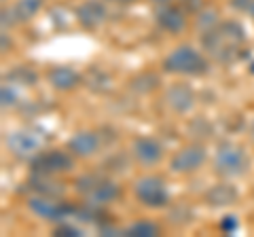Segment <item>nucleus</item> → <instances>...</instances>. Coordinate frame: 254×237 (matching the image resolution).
<instances>
[{
	"label": "nucleus",
	"instance_id": "obj_1",
	"mask_svg": "<svg viewBox=\"0 0 254 237\" xmlns=\"http://www.w3.org/2000/svg\"><path fill=\"white\" fill-rule=\"evenodd\" d=\"M205 47L210 49V53H214L220 59H229L231 55L229 51H233L235 47H240L244 43V30L240 23H222L218 30H210L208 36L203 38Z\"/></svg>",
	"mask_w": 254,
	"mask_h": 237
},
{
	"label": "nucleus",
	"instance_id": "obj_2",
	"mask_svg": "<svg viewBox=\"0 0 254 237\" xmlns=\"http://www.w3.org/2000/svg\"><path fill=\"white\" fill-rule=\"evenodd\" d=\"M165 70L178 74H203L208 64L199 53L190 47H178L165 58Z\"/></svg>",
	"mask_w": 254,
	"mask_h": 237
},
{
	"label": "nucleus",
	"instance_id": "obj_3",
	"mask_svg": "<svg viewBox=\"0 0 254 237\" xmlns=\"http://www.w3.org/2000/svg\"><path fill=\"white\" fill-rule=\"evenodd\" d=\"M214 163H216V170L222 176H229V178L242 176V174L248 170V157L235 144H222L218 148Z\"/></svg>",
	"mask_w": 254,
	"mask_h": 237
},
{
	"label": "nucleus",
	"instance_id": "obj_4",
	"mask_svg": "<svg viewBox=\"0 0 254 237\" xmlns=\"http://www.w3.org/2000/svg\"><path fill=\"white\" fill-rule=\"evenodd\" d=\"M78 191L93 203H108L119 197V186L113 180L100 178V176H85L78 180Z\"/></svg>",
	"mask_w": 254,
	"mask_h": 237
},
{
	"label": "nucleus",
	"instance_id": "obj_5",
	"mask_svg": "<svg viewBox=\"0 0 254 237\" xmlns=\"http://www.w3.org/2000/svg\"><path fill=\"white\" fill-rule=\"evenodd\" d=\"M136 197L148 208H163L168 203V191L161 178L144 176L136 182Z\"/></svg>",
	"mask_w": 254,
	"mask_h": 237
},
{
	"label": "nucleus",
	"instance_id": "obj_6",
	"mask_svg": "<svg viewBox=\"0 0 254 237\" xmlns=\"http://www.w3.org/2000/svg\"><path fill=\"white\" fill-rule=\"evenodd\" d=\"M32 168L38 174H55V172H68L72 168V157L66 155L64 151H49L38 155L32 161Z\"/></svg>",
	"mask_w": 254,
	"mask_h": 237
},
{
	"label": "nucleus",
	"instance_id": "obj_7",
	"mask_svg": "<svg viewBox=\"0 0 254 237\" xmlns=\"http://www.w3.org/2000/svg\"><path fill=\"white\" fill-rule=\"evenodd\" d=\"M6 146L17 157H32L34 153L41 151L43 140H41V136H36V133L19 129V131H13L11 136L6 138Z\"/></svg>",
	"mask_w": 254,
	"mask_h": 237
},
{
	"label": "nucleus",
	"instance_id": "obj_8",
	"mask_svg": "<svg viewBox=\"0 0 254 237\" xmlns=\"http://www.w3.org/2000/svg\"><path fill=\"white\" fill-rule=\"evenodd\" d=\"M28 205H30V210L34 212L36 216H43L47 220H60L70 212L68 205H64L62 201H55V199H51V197H47V195L32 197V199L28 201Z\"/></svg>",
	"mask_w": 254,
	"mask_h": 237
},
{
	"label": "nucleus",
	"instance_id": "obj_9",
	"mask_svg": "<svg viewBox=\"0 0 254 237\" xmlns=\"http://www.w3.org/2000/svg\"><path fill=\"white\" fill-rule=\"evenodd\" d=\"M203 161H205V151L201 146H187L172 159V170L180 172V174H187V172H193L197 168H201Z\"/></svg>",
	"mask_w": 254,
	"mask_h": 237
},
{
	"label": "nucleus",
	"instance_id": "obj_10",
	"mask_svg": "<svg viewBox=\"0 0 254 237\" xmlns=\"http://www.w3.org/2000/svg\"><path fill=\"white\" fill-rule=\"evenodd\" d=\"M76 17L85 28H98L106 19V9L100 0H87V2L78 6Z\"/></svg>",
	"mask_w": 254,
	"mask_h": 237
},
{
	"label": "nucleus",
	"instance_id": "obj_11",
	"mask_svg": "<svg viewBox=\"0 0 254 237\" xmlns=\"http://www.w3.org/2000/svg\"><path fill=\"white\" fill-rule=\"evenodd\" d=\"M68 148L76 157H89L93 153H98V148H100L98 133H93V131H78V133H74V136L68 140Z\"/></svg>",
	"mask_w": 254,
	"mask_h": 237
},
{
	"label": "nucleus",
	"instance_id": "obj_12",
	"mask_svg": "<svg viewBox=\"0 0 254 237\" xmlns=\"http://www.w3.org/2000/svg\"><path fill=\"white\" fill-rule=\"evenodd\" d=\"M133 155H136V159L140 163L153 165V163H157L159 159H161L163 146L153 138H138L136 144H133Z\"/></svg>",
	"mask_w": 254,
	"mask_h": 237
},
{
	"label": "nucleus",
	"instance_id": "obj_13",
	"mask_svg": "<svg viewBox=\"0 0 254 237\" xmlns=\"http://www.w3.org/2000/svg\"><path fill=\"white\" fill-rule=\"evenodd\" d=\"M78 81H81L78 72H74V70L68 68V66H58V68H53L49 72V83L60 91L72 89V87L78 85Z\"/></svg>",
	"mask_w": 254,
	"mask_h": 237
},
{
	"label": "nucleus",
	"instance_id": "obj_14",
	"mask_svg": "<svg viewBox=\"0 0 254 237\" xmlns=\"http://www.w3.org/2000/svg\"><path fill=\"white\" fill-rule=\"evenodd\" d=\"M168 102L174 110H178V113H185L193 106L195 102V93L190 91V87L187 85H174L172 89L168 91Z\"/></svg>",
	"mask_w": 254,
	"mask_h": 237
},
{
	"label": "nucleus",
	"instance_id": "obj_15",
	"mask_svg": "<svg viewBox=\"0 0 254 237\" xmlns=\"http://www.w3.org/2000/svg\"><path fill=\"white\" fill-rule=\"evenodd\" d=\"M157 23L168 32H180L185 28V15L174 6H163V9L157 11Z\"/></svg>",
	"mask_w": 254,
	"mask_h": 237
},
{
	"label": "nucleus",
	"instance_id": "obj_16",
	"mask_svg": "<svg viewBox=\"0 0 254 237\" xmlns=\"http://www.w3.org/2000/svg\"><path fill=\"white\" fill-rule=\"evenodd\" d=\"M237 199V191L231 184H218L208 193V201L212 205H227Z\"/></svg>",
	"mask_w": 254,
	"mask_h": 237
},
{
	"label": "nucleus",
	"instance_id": "obj_17",
	"mask_svg": "<svg viewBox=\"0 0 254 237\" xmlns=\"http://www.w3.org/2000/svg\"><path fill=\"white\" fill-rule=\"evenodd\" d=\"M41 6H43V0H17V4H15V9H13V15L17 19H30L41 11Z\"/></svg>",
	"mask_w": 254,
	"mask_h": 237
},
{
	"label": "nucleus",
	"instance_id": "obj_18",
	"mask_svg": "<svg viewBox=\"0 0 254 237\" xmlns=\"http://www.w3.org/2000/svg\"><path fill=\"white\" fill-rule=\"evenodd\" d=\"M125 235H131V237H153V235H159V229L153 223H136V225H131L129 229H127Z\"/></svg>",
	"mask_w": 254,
	"mask_h": 237
},
{
	"label": "nucleus",
	"instance_id": "obj_19",
	"mask_svg": "<svg viewBox=\"0 0 254 237\" xmlns=\"http://www.w3.org/2000/svg\"><path fill=\"white\" fill-rule=\"evenodd\" d=\"M17 76H21V85H32L36 81V74L32 72V70H26V68H17L15 72L9 74L11 81H13V78H17Z\"/></svg>",
	"mask_w": 254,
	"mask_h": 237
},
{
	"label": "nucleus",
	"instance_id": "obj_20",
	"mask_svg": "<svg viewBox=\"0 0 254 237\" xmlns=\"http://www.w3.org/2000/svg\"><path fill=\"white\" fill-rule=\"evenodd\" d=\"M0 96H2V106L6 108V106H15V102H17V96H15V91L11 89V87H2L0 89Z\"/></svg>",
	"mask_w": 254,
	"mask_h": 237
},
{
	"label": "nucleus",
	"instance_id": "obj_21",
	"mask_svg": "<svg viewBox=\"0 0 254 237\" xmlns=\"http://www.w3.org/2000/svg\"><path fill=\"white\" fill-rule=\"evenodd\" d=\"M231 4L237 11H244L248 15H254V0H231Z\"/></svg>",
	"mask_w": 254,
	"mask_h": 237
},
{
	"label": "nucleus",
	"instance_id": "obj_22",
	"mask_svg": "<svg viewBox=\"0 0 254 237\" xmlns=\"http://www.w3.org/2000/svg\"><path fill=\"white\" fill-rule=\"evenodd\" d=\"M55 235H66V237H74V235H83V233L78 231L76 227H72V225H60L58 229H55Z\"/></svg>",
	"mask_w": 254,
	"mask_h": 237
},
{
	"label": "nucleus",
	"instance_id": "obj_23",
	"mask_svg": "<svg viewBox=\"0 0 254 237\" xmlns=\"http://www.w3.org/2000/svg\"><path fill=\"white\" fill-rule=\"evenodd\" d=\"M235 229H237L235 216H225V220H222V231H235Z\"/></svg>",
	"mask_w": 254,
	"mask_h": 237
},
{
	"label": "nucleus",
	"instance_id": "obj_24",
	"mask_svg": "<svg viewBox=\"0 0 254 237\" xmlns=\"http://www.w3.org/2000/svg\"><path fill=\"white\" fill-rule=\"evenodd\" d=\"M115 2H131V0H115Z\"/></svg>",
	"mask_w": 254,
	"mask_h": 237
},
{
	"label": "nucleus",
	"instance_id": "obj_25",
	"mask_svg": "<svg viewBox=\"0 0 254 237\" xmlns=\"http://www.w3.org/2000/svg\"><path fill=\"white\" fill-rule=\"evenodd\" d=\"M155 2H170V0H155Z\"/></svg>",
	"mask_w": 254,
	"mask_h": 237
},
{
	"label": "nucleus",
	"instance_id": "obj_26",
	"mask_svg": "<svg viewBox=\"0 0 254 237\" xmlns=\"http://www.w3.org/2000/svg\"><path fill=\"white\" fill-rule=\"evenodd\" d=\"M252 133H254V129H252Z\"/></svg>",
	"mask_w": 254,
	"mask_h": 237
}]
</instances>
